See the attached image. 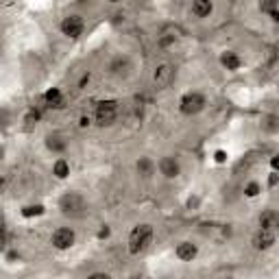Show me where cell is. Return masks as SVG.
Instances as JSON below:
<instances>
[{"mask_svg": "<svg viewBox=\"0 0 279 279\" xmlns=\"http://www.w3.org/2000/svg\"><path fill=\"white\" fill-rule=\"evenodd\" d=\"M59 205H61V210L66 214L68 212H76V210H83V199L76 192H70V194H66V197H61Z\"/></svg>", "mask_w": 279, "mask_h": 279, "instance_id": "obj_8", "label": "cell"}, {"mask_svg": "<svg viewBox=\"0 0 279 279\" xmlns=\"http://www.w3.org/2000/svg\"><path fill=\"white\" fill-rule=\"evenodd\" d=\"M273 20L279 22V11H273Z\"/></svg>", "mask_w": 279, "mask_h": 279, "instance_id": "obj_27", "label": "cell"}, {"mask_svg": "<svg viewBox=\"0 0 279 279\" xmlns=\"http://www.w3.org/2000/svg\"><path fill=\"white\" fill-rule=\"evenodd\" d=\"M116 120V103L114 100H105V103H98L96 107V122L100 127H107Z\"/></svg>", "mask_w": 279, "mask_h": 279, "instance_id": "obj_3", "label": "cell"}, {"mask_svg": "<svg viewBox=\"0 0 279 279\" xmlns=\"http://www.w3.org/2000/svg\"><path fill=\"white\" fill-rule=\"evenodd\" d=\"M159 170H162L164 177H168V179H173V177L179 175V164H177L175 157H164L162 162H159Z\"/></svg>", "mask_w": 279, "mask_h": 279, "instance_id": "obj_10", "label": "cell"}, {"mask_svg": "<svg viewBox=\"0 0 279 279\" xmlns=\"http://www.w3.org/2000/svg\"><path fill=\"white\" fill-rule=\"evenodd\" d=\"M221 63L227 70H238L240 68V57L236 55V52H223V57H221Z\"/></svg>", "mask_w": 279, "mask_h": 279, "instance_id": "obj_13", "label": "cell"}, {"mask_svg": "<svg viewBox=\"0 0 279 279\" xmlns=\"http://www.w3.org/2000/svg\"><path fill=\"white\" fill-rule=\"evenodd\" d=\"M277 236L275 231H269V229H258L253 234V247L258 249V251H269V249L275 245Z\"/></svg>", "mask_w": 279, "mask_h": 279, "instance_id": "obj_5", "label": "cell"}, {"mask_svg": "<svg viewBox=\"0 0 279 279\" xmlns=\"http://www.w3.org/2000/svg\"><path fill=\"white\" fill-rule=\"evenodd\" d=\"M52 247L59 249V251H66V249H70L74 245V231L68 229V227H61L57 229L55 234H52Z\"/></svg>", "mask_w": 279, "mask_h": 279, "instance_id": "obj_4", "label": "cell"}, {"mask_svg": "<svg viewBox=\"0 0 279 279\" xmlns=\"http://www.w3.org/2000/svg\"><path fill=\"white\" fill-rule=\"evenodd\" d=\"M46 103H48L50 107H55V109H59V107H63V96L61 92L57 90V87H52V90L46 92Z\"/></svg>", "mask_w": 279, "mask_h": 279, "instance_id": "obj_15", "label": "cell"}, {"mask_svg": "<svg viewBox=\"0 0 279 279\" xmlns=\"http://www.w3.org/2000/svg\"><path fill=\"white\" fill-rule=\"evenodd\" d=\"M271 166H273V170H275V173H279V155H275L271 159Z\"/></svg>", "mask_w": 279, "mask_h": 279, "instance_id": "obj_21", "label": "cell"}, {"mask_svg": "<svg viewBox=\"0 0 279 279\" xmlns=\"http://www.w3.org/2000/svg\"><path fill=\"white\" fill-rule=\"evenodd\" d=\"M199 253L197 245H192V242H181L179 247H177V258L183 260V262H190V260H194Z\"/></svg>", "mask_w": 279, "mask_h": 279, "instance_id": "obj_11", "label": "cell"}, {"mask_svg": "<svg viewBox=\"0 0 279 279\" xmlns=\"http://www.w3.org/2000/svg\"><path fill=\"white\" fill-rule=\"evenodd\" d=\"M59 138H48V148H55V151H61L63 142H57Z\"/></svg>", "mask_w": 279, "mask_h": 279, "instance_id": "obj_19", "label": "cell"}, {"mask_svg": "<svg viewBox=\"0 0 279 279\" xmlns=\"http://www.w3.org/2000/svg\"><path fill=\"white\" fill-rule=\"evenodd\" d=\"M39 214H44V207L41 205H28L22 210V216L24 218H31V216H39Z\"/></svg>", "mask_w": 279, "mask_h": 279, "instance_id": "obj_16", "label": "cell"}, {"mask_svg": "<svg viewBox=\"0 0 279 279\" xmlns=\"http://www.w3.org/2000/svg\"><path fill=\"white\" fill-rule=\"evenodd\" d=\"M179 107H181L183 114H188V116L199 114L205 107V98H203V94H199V92H188V94H183Z\"/></svg>", "mask_w": 279, "mask_h": 279, "instance_id": "obj_2", "label": "cell"}, {"mask_svg": "<svg viewBox=\"0 0 279 279\" xmlns=\"http://www.w3.org/2000/svg\"><path fill=\"white\" fill-rule=\"evenodd\" d=\"M275 7H277L275 2H264V4H262V9H264V11H275Z\"/></svg>", "mask_w": 279, "mask_h": 279, "instance_id": "obj_22", "label": "cell"}, {"mask_svg": "<svg viewBox=\"0 0 279 279\" xmlns=\"http://www.w3.org/2000/svg\"><path fill=\"white\" fill-rule=\"evenodd\" d=\"M214 11V4L210 0H197V2H192V13L197 17H207Z\"/></svg>", "mask_w": 279, "mask_h": 279, "instance_id": "obj_12", "label": "cell"}, {"mask_svg": "<svg viewBox=\"0 0 279 279\" xmlns=\"http://www.w3.org/2000/svg\"><path fill=\"white\" fill-rule=\"evenodd\" d=\"M52 175H55L57 179H66V177L70 175V164L66 162V159H57L55 166H52Z\"/></svg>", "mask_w": 279, "mask_h": 279, "instance_id": "obj_14", "label": "cell"}, {"mask_svg": "<svg viewBox=\"0 0 279 279\" xmlns=\"http://www.w3.org/2000/svg\"><path fill=\"white\" fill-rule=\"evenodd\" d=\"M87 279H111V277L107 275V273H94V275H90Z\"/></svg>", "mask_w": 279, "mask_h": 279, "instance_id": "obj_20", "label": "cell"}, {"mask_svg": "<svg viewBox=\"0 0 279 279\" xmlns=\"http://www.w3.org/2000/svg\"><path fill=\"white\" fill-rule=\"evenodd\" d=\"M260 229H269V231H277L279 229V214L273 210H266L260 216Z\"/></svg>", "mask_w": 279, "mask_h": 279, "instance_id": "obj_9", "label": "cell"}, {"mask_svg": "<svg viewBox=\"0 0 279 279\" xmlns=\"http://www.w3.org/2000/svg\"><path fill=\"white\" fill-rule=\"evenodd\" d=\"M61 31H63V35H68V37H79V35L83 33V20H81L79 15H68V17H63Z\"/></svg>", "mask_w": 279, "mask_h": 279, "instance_id": "obj_6", "label": "cell"}, {"mask_svg": "<svg viewBox=\"0 0 279 279\" xmlns=\"http://www.w3.org/2000/svg\"><path fill=\"white\" fill-rule=\"evenodd\" d=\"M107 236H109V229H107V227L98 231V238H107Z\"/></svg>", "mask_w": 279, "mask_h": 279, "instance_id": "obj_24", "label": "cell"}, {"mask_svg": "<svg viewBox=\"0 0 279 279\" xmlns=\"http://www.w3.org/2000/svg\"><path fill=\"white\" fill-rule=\"evenodd\" d=\"M151 240H153L151 225H138V227L131 231V236H129V253L131 255L142 253L148 245H151Z\"/></svg>", "mask_w": 279, "mask_h": 279, "instance_id": "obj_1", "label": "cell"}, {"mask_svg": "<svg viewBox=\"0 0 279 279\" xmlns=\"http://www.w3.org/2000/svg\"><path fill=\"white\" fill-rule=\"evenodd\" d=\"M87 124H90V118L83 116V118H81V127H87Z\"/></svg>", "mask_w": 279, "mask_h": 279, "instance_id": "obj_26", "label": "cell"}, {"mask_svg": "<svg viewBox=\"0 0 279 279\" xmlns=\"http://www.w3.org/2000/svg\"><path fill=\"white\" fill-rule=\"evenodd\" d=\"M277 181H279V175H277V173H273V175H271V186H275Z\"/></svg>", "mask_w": 279, "mask_h": 279, "instance_id": "obj_25", "label": "cell"}, {"mask_svg": "<svg viewBox=\"0 0 279 279\" xmlns=\"http://www.w3.org/2000/svg\"><path fill=\"white\" fill-rule=\"evenodd\" d=\"M173 79V68L168 66V63H162V66L155 68V72H153V83H155L157 87H166Z\"/></svg>", "mask_w": 279, "mask_h": 279, "instance_id": "obj_7", "label": "cell"}, {"mask_svg": "<svg viewBox=\"0 0 279 279\" xmlns=\"http://www.w3.org/2000/svg\"><path fill=\"white\" fill-rule=\"evenodd\" d=\"M245 194H247V197H258V194H260V183H255V181H251V183H249V186L245 188Z\"/></svg>", "mask_w": 279, "mask_h": 279, "instance_id": "obj_17", "label": "cell"}, {"mask_svg": "<svg viewBox=\"0 0 279 279\" xmlns=\"http://www.w3.org/2000/svg\"><path fill=\"white\" fill-rule=\"evenodd\" d=\"M225 159H227V155H225L223 151H218V153H216V162H218V164H223Z\"/></svg>", "mask_w": 279, "mask_h": 279, "instance_id": "obj_23", "label": "cell"}, {"mask_svg": "<svg viewBox=\"0 0 279 279\" xmlns=\"http://www.w3.org/2000/svg\"><path fill=\"white\" fill-rule=\"evenodd\" d=\"M138 170H140V173H144V175H151V170H153V164L148 162V159H142V162L138 164Z\"/></svg>", "mask_w": 279, "mask_h": 279, "instance_id": "obj_18", "label": "cell"}]
</instances>
